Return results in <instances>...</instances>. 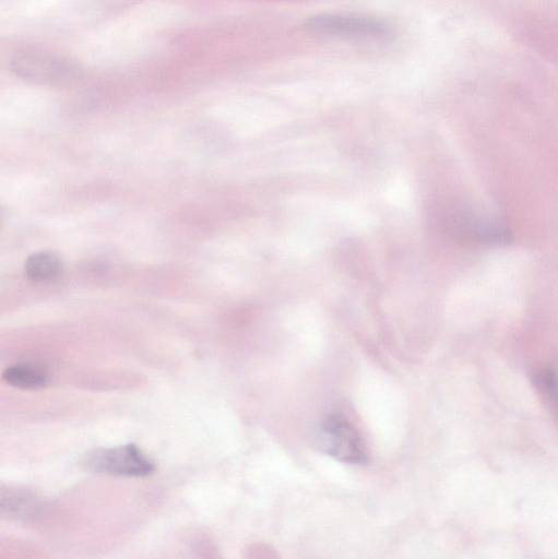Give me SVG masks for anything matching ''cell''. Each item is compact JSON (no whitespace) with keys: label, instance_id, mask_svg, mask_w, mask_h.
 I'll use <instances>...</instances> for the list:
<instances>
[{"label":"cell","instance_id":"6da1fadb","mask_svg":"<svg viewBox=\"0 0 558 559\" xmlns=\"http://www.w3.org/2000/svg\"><path fill=\"white\" fill-rule=\"evenodd\" d=\"M82 464L91 472L114 476L142 477L155 471L154 462L132 443L95 449L84 456Z\"/></svg>","mask_w":558,"mask_h":559},{"label":"cell","instance_id":"7a4b0ae2","mask_svg":"<svg viewBox=\"0 0 558 559\" xmlns=\"http://www.w3.org/2000/svg\"><path fill=\"white\" fill-rule=\"evenodd\" d=\"M305 27L308 32L334 38L345 39H387L391 27L382 21L354 15L319 14L310 17Z\"/></svg>","mask_w":558,"mask_h":559},{"label":"cell","instance_id":"3957f363","mask_svg":"<svg viewBox=\"0 0 558 559\" xmlns=\"http://www.w3.org/2000/svg\"><path fill=\"white\" fill-rule=\"evenodd\" d=\"M11 69L17 76L38 83H60L76 74V68L70 60L41 49L16 52L11 60Z\"/></svg>","mask_w":558,"mask_h":559},{"label":"cell","instance_id":"277c9868","mask_svg":"<svg viewBox=\"0 0 558 559\" xmlns=\"http://www.w3.org/2000/svg\"><path fill=\"white\" fill-rule=\"evenodd\" d=\"M319 448L328 455L349 464L367 461L364 443L357 430L340 415H329L320 424Z\"/></svg>","mask_w":558,"mask_h":559},{"label":"cell","instance_id":"5b68a950","mask_svg":"<svg viewBox=\"0 0 558 559\" xmlns=\"http://www.w3.org/2000/svg\"><path fill=\"white\" fill-rule=\"evenodd\" d=\"M63 271L61 258L52 251H38L31 254L25 262V274L37 284L55 282Z\"/></svg>","mask_w":558,"mask_h":559},{"label":"cell","instance_id":"8992f818","mask_svg":"<svg viewBox=\"0 0 558 559\" xmlns=\"http://www.w3.org/2000/svg\"><path fill=\"white\" fill-rule=\"evenodd\" d=\"M3 380L15 388L23 390H37L48 383L47 372L31 364H15L2 372Z\"/></svg>","mask_w":558,"mask_h":559},{"label":"cell","instance_id":"52a82bcc","mask_svg":"<svg viewBox=\"0 0 558 559\" xmlns=\"http://www.w3.org/2000/svg\"><path fill=\"white\" fill-rule=\"evenodd\" d=\"M532 383L535 385L542 396L556 405L557 403V381L556 372L550 367H543L535 370L532 374Z\"/></svg>","mask_w":558,"mask_h":559}]
</instances>
